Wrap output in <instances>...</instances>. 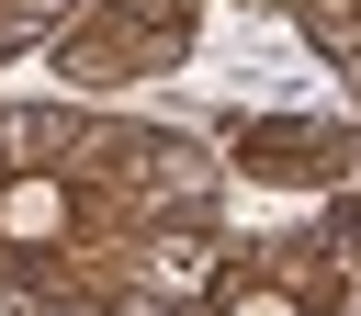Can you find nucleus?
Returning a JSON list of instances; mask_svg holds the SVG:
<instances>
[{"label": "nucleus", "instance_id": "nucleus-1", "mask_svg": "<svg viewBox=\"0 0 361 316\" xmlns=\"http://www.w3.org/2000/svg\"><path fill=\"white\" fill-rule=\"evenodd\" d=\"M56 214H68V203H56V181H11V192H0V226H11V237H45Z\"/></svg>", "mask_w": 361, "mask_h": 316}, {"label": "nucleus", "instance_id": "nucleus-2", "mask_svg": "<svg viewBox=\"0 0 361 316\" xmlns=\"http://www.w3.org/2000/svg\"><path fill=\"white\" fill-rule=\"evenodd\" d=\"M237 316H293V305H282V293H248V305H237Z\"/></svg>", "mask_w": 361, "mask_h": 316}]
</instances>
